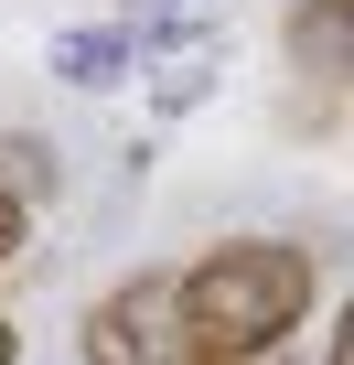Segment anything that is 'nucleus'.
I'll use <instances>...</instances> for the list:
<instances>
[{
    "label": "nucleus",
    "instance_id": "nucleus-1",
    "mask_svg": "<svg viewBox=\"0 0 354 365\" xmlns=\"http://www.w3.org/2000/svg\"><path fill=\"white\" fill-rule=\"evenodd\" d=\"M322 301V258L290 237H226L194 269H172V322H183V365H247L279 354Z\"/></svg>",
    "mask_w": 354,
    "mask_h": 365
},
{
    "label": "nucleus",
    "instance_id": "nucleus-2",
    "mask_svg": "<svg viewBox=\"0 0 354 365\" xmlns=\"http://www.w3.org/2000/svg\"><path fill=\"white\" fill-rule=\"evenodd\" d=\"M86 365H183V322H172V269H140L118 279L86 322Z\"/></svg>",
    "mask_w": 354,
    "mask_h": 365
},
{
    "label": "nucleus",
    "instance_id": "nucleus-3",
    "mask_svg": "<svg viewBox=\"0 0 354 365\" xmlns=\"http://www.w3.org/2000/svg\"><path fill=\"white\" fill-rule=\"evenodd\" d=\"M290 54H301V76L322 97H343V76H354V0H301L290 11Z\"/></svg>",
    "mask_w": 354,
    "mask_h": 365
},
{
    "label": "nucleus",
    "instance_id": "nucleus-4",
    "mask_svg": "<svg viewBox=\"0 0 354 365\" xmlns=\"http://www.w3.org/2000/svg\"><path fill=\"white\" fill-rule=\"evenodd\" d=\"M129 65H140V33H118V22L54 33V76H65V86H118Z\"/></svg>",
    "mask_w": 354,
    "mask_h": 365
},
{
    "label": "nucleus",
    "instance_id": "nucleus-5",
    "mask_svg": "<svg viewBox=\"0 0 354 365\" xmlns=\"http://www.w3.org/2000/svg\"><path fill=\"white\" fill-rule=\"evenodd\" d=\"M204 86H215V54L194 43V54H172V76H161V108H172V118H183V108H194Z\"/></svg>",
    "mask_w": 354,
    "mask_h": 365
},
{
    "label": "nucleus",
    "instance_id": "nucleus-6",
    "mask_svg": "<svg viewBox=\"0 0 354 365\" xmlns=\"http://www.w3.org/2000/svg\"><path fill=\"white\" fill-rule=\"evenodd\" d=\"M22 237H33V205L11 194V182H0V269H11V258H22Z\"/></svg>",
    "mask_w": 354,
    "mask_h": 365
},
{
    "label": "nucleus",
    "instance_id": "nucleus-7",
    "mask_svg": "<svg viewBox=\"0 0 354 365\" xmlns=\"http://www.w3.org/2000/svg\"><path fill=\"white\" fill-rule=\"evenodd\" d=\"M0 365H22V333H11V312H0Z\"/></svg>",
    "mask_w": 354,
    "mask_h": 365
},
{
    "label": "nucleus",
    "instance_id": "nucleus-8",
    "mask_svg": "<svg viewBox=\"0 0 354 365\" xmlns=\"http://www.w3.org/2000/svg\"><path fill=\"white\" fill-rule=\"evenodd\" d=\"M172 11H204V0H172Z\"/></svg>",
    "mask_w": 354,
    "mask_h": 365
},
{
    "label": "nucleus",
    "instance_id": "nucleus-9",
    "mask_svg": "<svg viewBox=\"0 0 354 365\" xmlns=\"http://www.w3.org/2000/svg\"><path fill=\"white\" fill-rule=\"evenodd\" d=\"M247 365H279V354H247Z\"/></svg>",
    "mask_w": 354,
    "mask_h": 365
}]
</instances>
